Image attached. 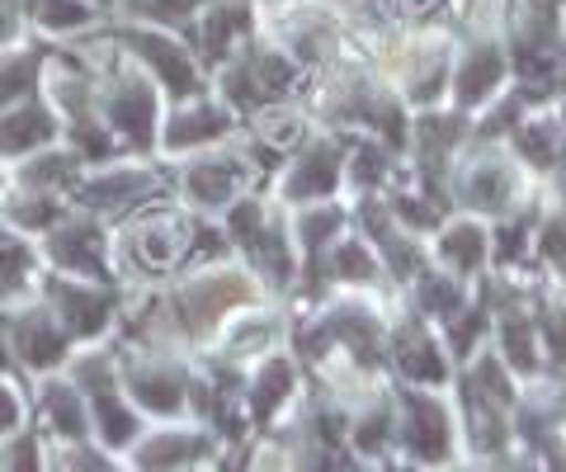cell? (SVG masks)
<instances>
[{
    "instance_id": "6da1fadb",
    "label": "cell",
    "mask_w": 566,
    "mask_h": 472,
    "mask_svg": "<svg viewBox=\"0 0 566 472\" xmlns=\"http://www.w3.org/2000/svg\"><path fill=\"white\" fill-rule=\"evenodd\" d=\"M189 247V227L175 213H142L128 227V251L142 260L147 270H166L170 260H180Z\"/></svg>"
},
{
    "instance_id": "7a4b0ae2",
    "label": "cell",
    "mask_w": 566,
    "mask_h": 472,
    "mask_svg": "<svg viewBox=\"0 0 566 472\" xmlns=\"http://www.w3.org/2000/svg\"><path fill=\"white\" fill-rule=\"evenodd\" d=\"M401 440L416 459H444L449 453V416L430 397H406L401 407Z\"/></svg>"
},
{
    "instance_id": "3957f363",
    "label": "cell",
    "mask_w": 566,
    "mask_h": 472,
    "mask_svg": "<svg viewBox=\"0 0 566 472\" xmlns=\"http://www.w3.org/2000/svg\"><path fill=\"white\" fill-rule=\"evenodd\" d=\"M52 307H57V322L71 336H95L109 322V293L91 284H52Z\"/></svg>"
},
{
    "instance_id": "277c9868",
    "label": "cell",
    "mask_w": 566,
    "mask_h": 472,
    "mask_svg": "<svg viewBox=\"0 0 566 472\" xmlns=\"http://www.w3.org/2000/svg\"><path fill=\"white\" fill-rule=\"evenodd\" d=\"M245 180V161H237V156H203V161H193L185 170V189L193 203H208L218 208L237 195V185Z\"/></svg>"
},
{
    "instance_id": "5b68a950",
    "label": "cell",
    "mask_w": 566,
    "mask_h": 472,
    "mask_svg": "<svg viewBox=\"0 0 566 472\" xmlns=\"http://www.w3.org/2000/svg\"><path fill=\"white\" fill-rule=\"evenodd\" d=\"M241 298H245V284L237 274H212V279H199V284H189L180 293V317L189 326H203V322H212L218 312H227Z\"/></svg>"
},
{
    "instance_id": "8992f818",
    "label": "cell",
    "mask_w": 566,
    "mask_h": 472,
    "mask_svg": "<svg viewBox=\"0 0 566 472\" xmlns=\"http://www.w3.org/2000/svg\"><path fill=\"white\" fill-rule=\"evenodd\" d=\"M14 349H20V359L33 364V369H48V364L62 359V326L48 312H24L14 322Z\"/></svg>"
},
{
    "instance_id": "52a82bcc",
    "label": "cell",
    "mask_w": 566,
    "mask_h": 472,
    "mask_svg": "<svg viewBox=\"0 0 566 472\" xmlns=\"http://www.w3.org/2000/svg\"><path fill=\"white\" fill-rule=\"evenodd\" d=\"M52 260L81 274H104V251H99V232L91 222H66L52 232Z\"/></svg>"
},
{
    "instance_id": "ba28073f",
    "label": "cell",
    "mask_w": 566,
    "mask_h": 472,
    "mask_svg": "<svg viewBox=\"0 0 566 472\" xmlns=\"http://www.w3.org/2000/svg\"><path fill=\"white\" fill-rule=\"evenodd\" d=\"M128 48L142 52V57L156 66V76L170 85V95H189L193 91V62L175 43L156 39V33H128Z\"/></svg>"
},
{
    "instance_id": "9c48e42d",
    "label": "cell",
    "mask_w": 566,
    "mask_h": 472,
    "mask_svg": "<svg viewBox=\"0 0 566 472\" xmlns=\"http://www.w3.org/2000/svg\"><path fill=\"white\" fill-rule=\"evenodd\" d=\"M128 388L133 397L142 401V407H151V411H175L180 407V397H185V374L180 369H170V364H137V369L128 374Z\"/></svg>"
},
{
    "instance_id": "30bf717a",
    "label": "cell",
    "mask_w": 566,
    "mask_h": 472,
    "mask_svg": "<svg viewBox=\"0 0 566 472\" xmlns=\"http://www.w3.org/2000/svg\"><path fill=\"white\" fill-rule=\"evenodd\" d=\"M335 180H340V151H335L331 143H322V147H312L303 161L293 166L289 195L293 199H322V195H331V189H335Z\"/></svg>"
},
{
    "instance_id": "8fae6325",
    "label": "cell",
    "mask_w": 566,
    "mask_h": 472,
    "mask_svg": "<svg viewBox=\"0 0 566 472\" xmlns=\"http://www.w3.org/2000/svg\"><path fill=\"white\" fill-rule=\"evenodd\" d=\"M397 364H401V374L416 378V382H439L449 374L444 355L434 349V340H430V331L424 326H401L397 331Z\"/></svg>"
},
{
    "instance_id": "7c38bea8",
    "label": "cell",
    "mask_w": 566,
    "mask_h": 472,
    "mask_svg": "<svg viewBox=\"0 0 566 472\" xmlns=\"http://www.w3.org/2000/svg\"><path fill=\"white\" fill-rule=\"evenodd\" d=\"M510 189H515V170L505 161H476L463 170V180H458V195L472 208H501L510 199Z\"/></svg>"
},
{
    "instance_id": "4fadbf2b",
    "label": "cell",
    "mask_w": 566,
    "mask_h": 472,
    "mask_svg": "<svg viewBox=\"0 0 566 472\" xmlns=\"http://www.w3.org/2000/svg\"><path fill=\"white\" fill-rule=\"evenodd\" d=\"M142 195H151V180L142 170H104L81 189L85 208H99V213H109V208H128Z\"/></svg>"
},
{
    "instance_id": "5bb4252c",
    "label": "cell",
    "mask_w": 566,
    "mask_h": 472,
    "mask_svg": "<svg viewBox=\"0 0 566 472\" xmlns=\"http://www.w3.org/2000/svg\"><path fill=\"white\" fill-rule=\"evenodd\" d=\"M104 109H109L114 128L128 133L133 143H147L151 137V124H156V99L142 91V85H118V91L104 99Z\"/></svg>"
},
{
    "instance_id": "9a60e30c",
    "label": "cell",
    "mask_w": 566,
    "mask_h": 472,
    "mask_svg": "<svg viewBox=\"0 0 566 472\" xmlns=\"http://www.w3.org/2000/svg\"><path fill=\"white\" fill-rule=\"evenodd\" d=\"M501 76H505V57L495 48H472L468 52V62L458 66V99L463 104H482V99H491V91L501 85Z\"/></svg>"
},
{
    "instance_id": "2e32d148",
    "label": "cell",
    "mask_w": 566,
    "mask_h": 472,
    "mask_svg": "<svg viewBox=\"0 0 566 472\" xmlns=\"http://www.w3.org/2000/svg\"><path fill=\"white\" fill-rule=\"evenodd\" d=\"M245 24H251V14H245L241 0H218V6L203 14V52L212 62H222V52L232 48L237 33H245Z\"/></svg>"
},
{
    "instance_id": "e0dca14e",
    "label": "cell",
    "mask_w": 566,
    "mask_h": 472,
    "mask_svg": "<svg viewBox=\"0 0 566 472\" xmlns=\"http://www.w3.org/2000/svg\"><path fill=\"white\" fill-rule=\"evenodd\" d=\"M48 133H52V118L43 109H33V104H24L20 114L0 118V151H33L48 143Z\"/></svg>"
},
{
    "instance_id": "ac0fdd59",
    "label": "cell",
    "mask_w": 566,
    "mask_h": 472,
    "mask_svg": "<svg viewBox=\"0 0 566 472\" xmlns=\"http://www.w3.org/2000/svg\"><path fill=\"white\" fill-rule=\"evenodd\" d=\"M227 118L218 109H208V104H193V109L175 114L166 124V143L170 147H193V143H212V137H222Z\"/></svg>"
},
{
    "instance_id": "d6986e66",
    "label": "cell",
    "mask_w": 566,
    "mask_h": 472,
    "mask_svg": "<svg viewBox=\"0 0 566 472\" xmlns=\"http://www.w3.org/2000/svg\"><path fill=\"white\" fill-rule=\"evenodd\" d=\"M208 453V434H193V430H180V434H156L151 444L137 449V463H193Z\"/></svg>"
},
{
    "instance_id": "ffe728a7",
    "label": "cell",
    "mask_w": 566,
    "mask_h": 472,
    "mask_svg": "<svg viewBox=\"0 0 566 472\" xmlns=\"http://www.w3.org/2000/svg\"><path fill=\"white\" fill-rule=\"evenodd\" d=\"M289 392H293V364L289 359H270L264 369L255 374V388H251V411L260 416H274L283 401H289Z\"/></svg>"
},
{
    "instance_id": "44dd1931",
    "label": "cell",
    "mask_w": 566,
    "mask_h": 472,
    "mask_svg": "<svg viewBox=\"0 0 566 472\" xmlns=\"http://www.w3.org/2000/svg\"><path fill=\"white\" fill-rule=\"evenodd\" d=\"M43 411H48V421L57 426V434H66V440H81L85 434V407H81V397L71 388L48 382L43 388Z\"/></svg>"
},
{
    "instance_id": "7402d4cb",
    "label": "cell",
    "mask_w": 566,
    "mask_h": 472,
    "mask_svg": "<svg viewBox=\"0 0 566 472\" xmlns=\"http://www.w3.org/2000/svg\"><path fill=\"white\" fill-rule=\"evenodd\" d=\"M439 251H444V260H453L458 270H476L486 260V237L476 232L472 222H463V227H449L444 247H439Z\"/></svg>"
},
{
    "instance_id": "603a6c76",
    "label": "cell",
    "mask_w": 566,
    "mask_h": 472,
    "mask_svg": "<svg viewBox=\"0 0 566 472\" xmlns=\"http://www.w3.org/2000/svg\"><path fill=\"white\" fill-rule=\"evenodd\" d=\"M501 345H505V355L515 369H534V331H528V317H520V312H505L501 317Z\"/></svg>"
},
{
    "instance_id": "cb8c5ba5",
    "label": "cell",
    "mask_w": 566,
    "mask_h": 472,
    "mask_svg": "<svg viewBox=\"0 0 566 472\" xmlns=\"http://www.w3.org/2000/svg\"><path fill=\"white\" fill-rule=\"evenodd\" d=\"M520 151L534 166H557V156H562V128L557 124H524L520 128Z\"/></svg>"
},
{
    "instance_id": "d4e9b609",
    "label": "cell",
    "mask_w": 566,
    "mask_h": 472,
    "mask_svg": "<svg viewBox=\"0 0 566 472\" xmlns=\"http://www.w3.org/2000/svg\"><path fill=\"white\" fill-rule=\"evenodd\" d=\"M33 76H39V62H33L29 52L0 62V104H10V99L29 95V91H33Z\"/></svg>"
},
{
    "instance_id": "484cf974",
    "label": "cell",
    "mask_w": 566,
    "mask_h": 472,
    "mask_svg": "<svg viewBox=\"0 0 566 472\" xmlns=\"http://www.w3.org/2000/svg\"><path fill=\"white\" fill-rule=\"evenodd\" d=\"M255 128H260V137L270 147H297V143H303V118H297L293 109L289 114H283V109H264L255 118Z\"/></svg>"
},
{
    "instance_id": "4316f807",
    "label": "cell",
    "mask_w": 566,
    "mask_h": 472,
    "mask_svg": "<svg viewBox=\"0 0 566 472\" xmlns=\"http://www.w3.org/2000/svg\"><path fill=\"white\" fill-rule=\"evenodd\" d=\"M463 303V289L453 284V279H439V274H424L420 279V307L424 312H439V317H449Z\"/></svg>"
},
{
    "instance_id": "83f0119b",
    "label": "cell",
    "mask_w": 566,
    "mask_h": 472,
    "mask_svg": "<svg viewBox=\"0 0 566 472\" xmlns=\"http://www.w3.org/2000/svg\"><path fill=\"white\" fill-rule=\"evenodd\" d=\"M39 20L57 33H71V29L91 24V10H85L81 0H39Z\"/></svg>"
},
{
    "instance_id": "f1b7e54d",
    "label": "cell",
    "mask_w": 566,
    "mask_h": 472,
    "mask_svg": "<svg viewBox=\"0 0 566 472\" xmlns=\"http://www.w3.org/2000/svg\"><path fill=\"white\" fill-rule=\"evenodd\" d=\"M76 180V161L71 156H43V161H33L24 170V185L29 189H48V185H71Z\"/></svg>"
},
{
    "instance_id": "f546056e",
    "label": "cell",
    "mask_w": 566,
    "mask_h": 472,
    "mask_svg": "<svg viewBox=\"0 0 566 472\" xmlns=\"http://www.w3.org/2000/svg\"><path fill=\"white\" fill-rule=\"evenodd\" d=\"M10 218L14 222H24V227H52L57 222V199H48V195H14L10 199Z\"/></svg>"
},
{
    "instance_id": "4dcf8cb0",
    "label": "cell",
    "mask_w": 566,
    "mask_h": 472,
    "mask_svg": "<svg viewBox=\"0 0 566 472\" xmlns=\"http://www.w3.org/2000/svg\"><path fill=\"white\" fill-rule=\"evenodd\" d=\"M335 274L340 279H374L378 260L368 255V247H359V241H345V247H335Z\"/></svg>"
},
{
    "instance_id": "1f68e13d",
    "label": "cell",
    "mask_w": 566,
    "mask_h": 472,
    "mask_svg": "<svg viewBox=\"0 0 566 472\" xmlns=\"http://www.w3.org/2000/svg\"><path fill=\"white\" fill-rule=\"evenodd\" d=\"M335 227H340V213H335V208H307L303 213V247L322 251L326 241L335 237Z\"/></svg>"
},
{
    "instance_id": "d6a6232c",
    "label": "cell",
    "mask_w": 566,
    "mask_h": 472,
    "mask_svg": "<svg viewBox=\"0 0 566 472\" xmlns=\"http://www.w3.org/2000/svg\"><path fill=\"white\" fill-rule=\"evenodd\" d=\"M133 14H142V20H185V14L199 6V0H123Z\"/></svg>"
},
{
    "instance_id": "836d02e7",
    "label": "cell",
    "mask_w": 566,
    "mask_h": 472,
    "mask_svg": "<svg viewBox=\"0 0 566 472\" xmlns=\"http://www.w3.org/2000/svg\"><path fill=\"white\" fill-rule=\"evenodd\" d=\"M260 232H264L260 203H237V208H232V237L241 241V247H255Z\"/></svg>"
},
{
    "instance_id": "e575fe53",
    "label": "cell",
    "mask_w": 566,
    "mask_h": 472,
    "mask_svg": "<svg viewBox=\"0 0 566 472\" xmlns=\"http://www.w3.org/2000/svg\"><path fill=\"white\" fill-rule=\"evenodd\" d=\"M349 166H354V185H364V189H368V185H378V180H382L387 156H382L374 143H364L359 151H354V161H349Z\"/></svg>"
},
{
    "instance_id": "d590c367",
    "label": "cell",
    "mask_w": 566,
    "mask_h": 472,
    "mask_svg": "<svg viewBox=\"0 0 566 472\" xmlns=\"http://www.w3.org/2000/svg\"><path fill=\"white\" fill-rule=\"evenodd\" d=\"M538 247H543V255H547V260H557V265H566V208L543 222Z\"/></svg>"
},
{
    "instance_id": "8d00e7d4",
    "label": "cell",
    "mask_w": 566,
    "mask_h": 472,
    "mask_svg": "<svg viewBox=\"0 0 566 472\" xmlns=\"http://www.w3.org/2000/svg\"><path fill=\"white\" fill-rule=\"evenodd\" d=\"M543 336H547V349H553V359L566 364V307H547Z\"/></svg>"
},
{
    "instance_id": "74e56055",
    "label": "cell",
    "mask_w": 566,
    "mask_h": 472,
    "mask_svg": "<svg viewBox=\"0 0 566 472\" xmlns=\"http://www.w3.org/2000/svg\"><path fill=\"white\" fill-rule=\"evenodd\" d=\"M270 340H274V322L270 317H255V326H237L232 349L241 355V349H260V345H270Z\"/></svg>"
},
{
    "instance_id": "f35d334b",
    "label": "cell",
    "mask_w": 566,
    "mask_h": 472,
    "mask_svg": "<svg viewBox=\"0 0 566 472\" xmlns=\"http://www.w3.org/2000/svg\"><path fill=\"white\" fill-rule=\"evenodd\" d=\"M524 232H528L524 222H510L505 232L495 237V241H501V247H495V255H501V260H520V251H524Z\"/></svg>"
},
{
    "instance_id": "ab89813d",
    "label": "cell",
    "mask_w": 566,
    "mask_h": 472,
    "mask_svg": "<svg viewBox=\"0 0 566 472\" xmlns=\"http://www.w3.org/2000/svg\"><path fill=\"white\" fill-rule=\"evenodd\" d=\"M14 421H20V401H14L10 388H0V430H10Z\"/></svg>"
},
{
    "instance_id": "60d3db41",
    "label": "cell",
    "mask_w": 566,
    "mask_h": 472,
    "mask_svg": "<svg viewBox=\"0 0 566 472\" xmlns=\"http://www.w3.org/2000/svg\"><path fill=\"white\" fill-rule=\"evenodd\" d=\"M20 33V10L14 6H0V43H10Z\"/></svg>"
},
{
    "instance_id": "b9f144b4",
    "label": "cell",
    "mask_w": 566,
    "mask_h": 472,
    "mask_svg": "<svg viewBox=\"0 0 566 472\" xmlns=\"http://www.w3.org/2000/svg\"><path fill=\"white\" fill-rule=\"evenodd\" d=\"M439 6V0H406V10H411V14H430Z\"/></svg>"
},
{
    "instance_id": "7bdbcfd3",
    "label": "cell",
    "mask_w": 566,
    "mask_h": 472,
    "mask_svg": "<svg viewBox=\"0 0 566 472\" xmlns=\"http://www.w3.org/2000/svg\"><path fill=\"white\" fill-rule=\"evenodd\" d=\"M557 189H562V199H566V156H557Z\"/></svg>"
},
{
    "instance_id": "ee69618b",
    "label": "cell",
    "mask_w": 566,
    "mask_h": 472,
    "mask_svg": "<svg viewBox=\"0 0 566 472\" xmlns=\"http://www.w3.org/2000/svg\"><path fill=\"white\" fill-rule=\"evenodd\" d=\"M562 124H566V104H562Z\"/></svg>"
}]
</instances>
